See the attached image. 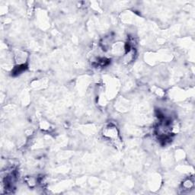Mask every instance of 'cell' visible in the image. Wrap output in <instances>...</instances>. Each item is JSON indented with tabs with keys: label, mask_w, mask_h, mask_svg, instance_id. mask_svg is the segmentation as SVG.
Masks as SVG:
<instances>
[{
	"label": "cell",
	"mask_w": 195,
	"mask_h": 195,
	"mask_svg": "<svg viewBox=\"0 0 195 195\" xmlns=\"http://www.w3.org/2000/svg\"><path fill=\"white\" fill-rule=\"evenodd\" d=\"M103 135L106 137L107 138L111 139V140H117V137H118V131H117V127H115L109 126L104 131Z\"/></svg>",
	"instance_id": "6da1fadb"
},
{
	"label": "cell",
	"mask_w": 195,
	"mask_h": 195,
	"mask_svg": "<svg viewBox=\"0 0 195 195\" xmlns=\"http://www.w3.org/2000/svg\"><path fill=\"white\" fill-rule=\"evenodd\" d=\"M193 185H194V183H193L190 179H187V180H185V182H184L183 188H185V190L190 189V188H192Z\"/></svg>",
	"instance_id": "7a4b0ae2"
}]
</instances>
